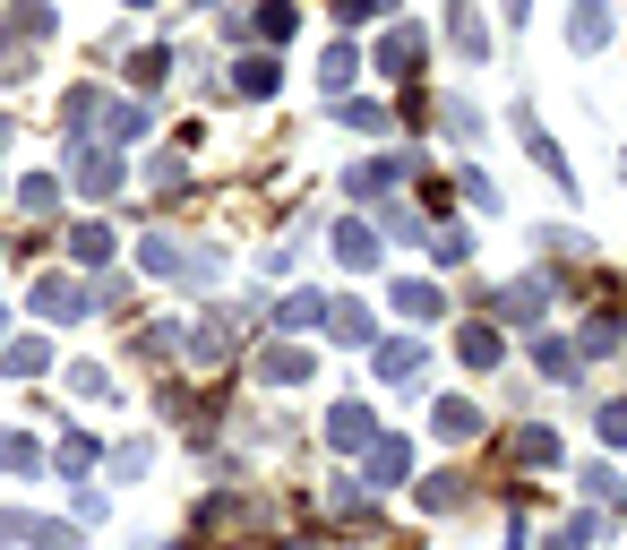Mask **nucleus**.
I'll list each match as a JSON object with an SVG mask.
<instances>
[{"label":"nucleus","mask_w":627,"mask_h":550,"mask_svg":"<svg viewBox=\"0 0 627 550\" xmlns=\"http://www.w3.org/2000/svg\"><path fill=\"white\" fill-rule=\"evenodd\" d=\"M619 172H627V156H619Z\"/></svg>","instance_id":"44"},{"label":"nucleus","mask_w":627,"mask_h":550,"mask_svg":"<svg viewBox=\"0 0 627 550\" xmlns=\"http://www.w3.org/2000/svg\"><path fill=\"white\" fill-rule=\"evenodd\" d=\"M498 353H507V344H498V327H464V361H473V370H491Z\"/></svg>","instance_id":"22"},{"label":"nucleus","mask_w":627,"mask_h":550,"mask_svg":"<svg viewBox=\"0 0 627 550\" xmlns=\"http://www.w3.org/2000/svg\"><path fill=\"white\" fill-rule=\"evenodd\" d=\"M396 310H404V319H438V310H447V292L422 284V276H404V284H396Z\"/></svg>","instance_id":"12"},{"label":"nucleus","mask_w":627,"mask_h":550,"mask_svg":"<svg viewBox=\"0 0 627 550\" xmlns=\"http://www.w3.org/2000/svg\"><path fill=\"white\" fill-rule=\"evenodd\" d=\"M447 34H456L464 61H491V34H482V9H473V0H447Z\"/></svg>","instance_id":"2"},{"label":"nucleus","mask_w":627,"mask_h":550,"mask_svg":"<svg viewBox=\"0 0 627 550\" xmlns=\"http://www.w3.org/2000/svg\"><path fill=\"white\" fill-rule=\"evenodd\" d=\"M404 464H413V448H404V439H370V490L404 482Z\"/></svg>","instance_id":"6"},{"label":"nucleus","mask_w":627,"mask_h":550,"mask_svg":"<svg viewBox=\"0 0 627 550\" xmlns=\"http://www.w3.org/2000/svg\"><path fill=\"white\" fill-rule=\"evenodd\" d=\"M95 130H112L121 147H130V138H146V112H138V103H103V121H95Z\"/></svg>","instance_id":"19"},{"label":"nucleus","mask_w":627,"mask_h":550,"mask_svg":"<svg viewBox=\"0 0 627 550\" xmlns=\"http://www.w3.org/2000/svg\"><path fill=\"white\" fill-rule=\"evenodd\" d=\"M69 172H78V190H87V198H103L112 181H121V163H112V156H87V138L69 147Z\"/></svg>","instance_id":"4"},{"label":"nucleus","mask_w":627,"mask_h":550,"mask_svg":"<svg viewBox=\"0 0 627 550\" xmlns=\"http://www.w3.org/2000/svg\"><path fill=\"white\" fill-rule=\"evenodd\" d=\"M422 52H429V34H422V27H396L387 43H378V69H396V78H404V69L422 61Z\"/></svg>","instance_id":"9"},{"label":"nucleus","mask_w":627,"mask_h":550,"mask_svg":"<svg viewBox=\"0 0 627 550\" xmlns=\"http://www.w3.org/2000/svg\"><path fill=\"white\" fill-rule=\"evenodd\" d=\"M601 34H610V0H576V18H567V43H576V52H601Z\"/></svg>","instance_id":"3"},{"label":"nucleus","mask_w":627,"mask_h":550,"mask_svg":"<svg viewBox=\"0 0 627 550\" xmlns=\"http://www.w3.org/2000/svg\"><path fill=\"white\" fill-rule=\"evenodd\" d=\"M542 370H550V379H567V370H576V353H567L559 336H542Z\"/></svg>","instance_id":"37"},{"label":"nucleus","mask_w":627,"mask_h":550,"mask_svg":"<svg viewBox=\"0 0 627 550\" xmlns=\"http://www.w3.org/2000/svg\"><path fill=\"white\" fill-rule=\"evenodd\" d=\"M327 439H335V448H370V413H362V404H335Z\"/></svg>","instance_id":"16"},{"label":"nucleus","mask_w":627,"mask_h":550,"mask_svg":"<svg viewBox=\"0 0 627 550\" xmlns=\"http://www.w3.org/2000/svg\"><path fill=\"white\" fill-rule=\"evenodd\" d=\"M232 96H275V61H232Z\"/></svg>","instance_id":"18"},{"label":"nucleus","mask_w":627,"mask_h":550,"mask_svg":"<svg viewBox=\"0 0 627 550\" xmlns=\"http://www.w3.org/2000/svg\"><path fill=\"white\" fill-rule=\"evenodd\" d=\"M0 464H9V473H34V464H43V448H34V439H18V430H9V439H0Z\"/></svg>","instance_id":"26"},{"label":"nucleus","mask_w":627,"mask_h":550,"mask_svg":"<svg viewBox=\"0 0 627 550\" xmlns=\"http://www.w3.org/2000/svg\"><path fill=\"white\" fill-rule=\"evenodd\" d=\"M516 456H525V464H550V456H559V439H550V430H516Z\"/></svg>","instance_id":"32"},{"label":"nucleus","mask_w":627,"mask_h":550,"mask_svg":"<svg viewBox=\"0 0 627 550\" xmlns=\"http://www.w3.org/2000/svg\"><path fill=\"white\" fill-rule=\"evenodd\" d=\"M130 9H155V0H130Z\"/></svg>","instance_id":"43"},{"label":"nucleus","mask_w":627,"mask_h":550,"mask_svg":"<svg viewBox=\"0 0 627 550\" xmlns=\"http://www.w3.org/2000/svg\"><path fill=\"white\" fill-rule=\"evenodd\" d=\"M422 370V336H396V344H378V379H413Z\"/></svg>","instance_id":"14"},{"label":"nucleus","mask_w":627,"mask_h":550,"mask_svg":"<svg viewBox=\"0 0 627 550\" xmlns=\"http://www.w3.org/2000/svg\"><path fill=\"white\" fill-rule=\"evenodd\" d=\"M576 344H585V353H619V319H594V327H585V336H576Z\"/></svg>","instance_id":"31"},{"label":"nucleus","mask_w":627,"mask_h":550,"mask_svg":"<svg viewBox=\"0 0 627 550\" xmlns=\"http://www.w3.org/2000/svg\"><path fill=\"white\" fill-rule=\"evenodd\" d=\"M396 190V163H353V198H387Z\"/></svg>","instance_id":"20"},{"label":"nucleus","mask_w":627,"mask_h":550,"mask_svg":"<svg viewBox=\"0 0 627 550\" xmlns=\"http://www.w3.org/2000/svg\"><path fill=\"white\" fill-rule=\"evenodd\" d=\"M259 370H266V388H301V379H310V353H301V344H275Z\"/></svg>","instance_id":"11"},{"label":"nucleus","mask_w":627,"mask_h":550,"mask_svg":"<svg viewBox=\"0 0 627 550\" xmlns=\"http://www.w3.org/2000/svg\"><path fill=\"white\" fill-rule=\"evenodd\" d=\"M422 508H464V473H429V482H422Z\"/></svg>","instance_id":"25"},{"label":"nucleus","mask_w":627,"mask_h":550,"mask_svg":"<svg viewBox=\"0 0 627 550\" xmlns=\"http://www.w3.org/2000/svg\"><path fill=\"white\" fill-rule=\"evenodd\" d=\"M601 439H610V448H627V396H619V404H601Z\"/></svg>","instance_id":"39"},{"label":"nucleus","mask_w":627,"mask_h":550,"mask_svg":"<svg viewBox=\"0 0 627 550\" xmlns=\"http://www.w3.org/2000/svg\"><path fill=\"white\" fill-rule=\"evenodd\" d=\"M585 499H601V508H610V499H619V473H610V464H585Z\"/></svg>","instance_id":"34"},{"label":"nucleus","mask_w":627,"mask_h":550,"mask_svg":"<svg viewBox=\"0 0 627 550\" xmlns=\"http://www.w3.org/2000/svg\"><path fill=\"white\" fill-rule=\"evenodd\" d=\"M507 18H525V0H507Z\"/></svg>","instance_id":"41"},{"label":"nucleus","mask_w":627,"mask_h":550,"mask_svg":"<svg viewBox=\"0 0 627 550\" xmlns=\"http://www.w3.org/2000/svg\"><path fill=\"white\" fill-rule=\"evenodd\" d=\"M275 319H284V327H318V319H327V301H318V292H284Z\"/></svg>","instance_id":"21"},{"label":"nucleus","mask_w":627,"mask_h":550,"mask_svg":"<svg viewBox=\"0 0 627 550\" xmlns=\"http://www.w3.org/2000/svg\"><path fill=\"white\" fill-rule=\"evenodd\" d=\"M0 147H9V121H0Z\"/></svg>","instance_id":"42"},{"label":"nucleus","mask_w":627,"mask_h":550,"mask_svg":"<svg viewBox=\"0 0 627 550\" xmlns=\"http://www.w3.org/2000/svg\"><path fill=\"white\" fill-rule=\"evenodd\" d=\"M146 456H155V448H146V439H130V448L112 456V473H121V482H130V473H146Z\"/></svg>","instance_id":"38"},{"label":"nucleus","mask_w":627,"mask_h":550,"mask_svg":"<svg viewBox=\"0 0 627 550\" xmlns=\"http://www.w3.org/2000/svg\"><path fill=\"white\" fill-rule=\"evenodd\" d=\"M594 533H601V517H567L559 533H550V550H585V542H594Z\"/></svg>","instance_id":"28"},{"label":"nucleus","mask_w":627,"mask_h":550,"mask_svg":"<svg viewBox=\"0 0 627 550\" xmlns=\"http://www.w3.org/2000/svg\"><path fill=\"white\" fill-rule=\"evenodd\" d=\"M327 336L362 353V344H370V310H362V301H327Z\"/></svg>","instance_id":"8"},{"label":"nucleus","mask_w":627,"mask_h":550,"mask_svg":"<svg viewBox=\"0 0 627 550\" xmlns=\"http://www.w3.org/2000/svg\"><path fill=\"white\" fill-rule=\"evenodd\" d=\"M335 259H344V267H378V232H370V224H344V232H335Z\"/></svg>","instance_id":"15"},{"label":"nucleus","mask_w":627,"mask_h":550,"mask_svg":"<svg viewBox=\"0 0 627 550\" xmlns=\"http://www.w3.org/2000/svg\"><path fill=\"white\" fill-rule=\"evenodd\" d=\"M61 473L87 482V473H95V439H61Z\"/></svg>","instance_id":"29"},{"label":"nucleus","mask_w":627,"mask_h":550,"mask_svg":"<svg viewBox=\"0 0 627 550\" xmlns=\"http://www.w3.org/2000/svg\"><path fill=\"white\" fill-rule=\"evenodd\" d=\"M164 353H181V327H172V319H155L146 336H138V361H164Z\"/></svg>","instance_id":"23"},{"label":"nucleus","mask_w":627,"mask_h":550,"mask_svg":"<svg viewBox=\"0 0 627 550\" xmlns=\"http://www.w3.org/2000/svg\"><path fill=\"white\" fill-rule=\"evenodd\" d=\"M138 267L164 276V284H215V276H224L215 250H190V241H172V232H146V241H138Z\"/></svg>","instance_id":"1"},{"label":"nucleus","mask_w":627,"mask_h":550,"mask_svg":"<svg viewBox=\"0 0 627 550\" xmlns=\"http://www.w3.org/2000/svg\"><path fill=\"white\" fill-rule=\"evenodd\" d=\"M69 250H78L87 267H103V259H112V232H103V224H78V232H69Z\"/></svg>","instance_id":"24"},{"label":"nucleus","mask_w":627,"mask_h":550,"mask_svg":"<svg viewBox=\"0 0 627 550\" xmlns=\"http://www.w3.org/2000/svg\"><path fill=\"white\" fill-rule=\"evenodd\" d=\"M438 439H473V430H482V413H473V404H464V396H447V404H438Z\"/></svg>","instance_id":"17"},{"label":"nucleus","mask_w":627,"mask_h":550,"mask_svg":"<svg viewBox=\"0 0 627 550\" xmlns=\"http://www.w3.org/2000/svg\"><path fill=\"white\" fill-rule=\"evenodd\" d=\"M43 361H52V353H43V344H34V336H27V344H9V353H0V370H18V379H34Z\"/></svg>","instance_id":"27"},{"label":"nucleus","mask_w":627,"mask_h":550,"mask_svg":"<svg viewBox=\"0 0 627 550\" xmlns=\"http://www.w3.org/2000/svg\"><path fill=\"white\" fill-rule=\"evenodd\" d=\"M164 69H172V52L155 43V52H138V61H130V78H138V87H164Z\"/></svg>","instance_id":"30"},{"label":"nucleus","mask_w":627,"mask_h":550,"mask_svg":"<svg viewBox=\"0 0 627 550\" xmlns=\"http://www.w3.org/2000/svg\"><path fill=\"white\" fill-rule=\"evenodd\" d=\"M232 344H241V327H232V319H206L199 336H190V361H232Z\"/></svg>","instance_id":"10"},{"label":"nucleus","mask_w":627,"mask_h":550,"mask_svg":"<svg viewBox=\"0 0 627 550\" xmlns=\"http://www.w3.org/2000/svg\"><path fill=\"white\" fill-rule=\"evenodd\" d=\"M516 130H525V147H533V163H542V172H550V181H567V156H559V147H550V138H542V121H533L525 103H516ZM567 190H576V181H567Z\"/></svg>","instance_id":"7"},{"label":"nucleus","mask_w":627,"mask_h":550,"mask_svg":"<svg viewBox=\"0 0 627 550\" xmlns=\"http://www.w3.org/2000/svg\"><path fill=\"white\" fill-rule=\"evenodd\" d=\"M69 388H78V396H112V379H103L95 361H78V370H69Z\"/></svg>","instance_id":"36"},{"label":"nucleus","mask_w":627,"mask_h":550,"mask_svg":"<svg viewBox=\"0 0 627 550\" xmlns=\"http://www.w3.org/2000/svg\"><path fill=\"white\" fill-rule=\"evenodd\" d=\"M34 310H43V319H78V310H87V292L52 276V284H34Z\"/></svg>","instance_id":"13"},{"label":"nucleus","mask_w":627,"mask_h":550,"mask_svg":"<svg viewBox=\"0 0 627 550\" xmlns=\"http://www.w3.org/2000/svg\"><path fill=\"white\" fill-rule=\"evenodd\" d=\"M259 34H275V43H284V34H293V9H284V0H266V9H259Z\"/></svg>","instance_id":"35"},{"label":"nucleus","mask_w":627,"mask_h":550,"mask_svg":"<svg viewBox=\"0 0 627 550\" xmlns=\"http://www.w3.org/2000/svg\"><path fill=\"white\" fill-rule=\"evenodd\" d=\"M542 301H550V284H542V276H525V284H507V292H491L498 319H542Z\"/></svg>","instance_id":"5"},{"label":"nucleus","mask_w":627,"mask_h":550,"mask_svg":"<svg viewBox=\"0 0 627 550\" xmlns=\"http://www.w3.org/2000/svg\"><path fill=\"white\" fill-rule=\"evenodd\" d=\"M353 69H362V61H353V43H335V52H327V69H318V78H327V87H353Z\"/></svg>","instance_id":"33"},{"label":"nucleus","mask_w":627,"mask_h":550,"mask_svg":"<svg viewBox=\"0 0 627 550\" xmlns=\"http://www.w3.org/2000/svg\"><path fill=\"white\" fill-rule=\"evenodd\" d=\"M335 9H344V18H378L387 0H335Z\"/></svg>","instance_id":"40"}]
</instances>
